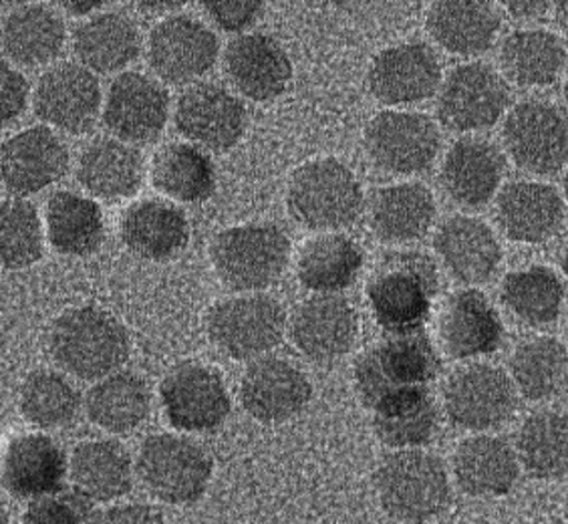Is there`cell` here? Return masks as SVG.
I'll list each match as a JSON object with an SVG mask.
<instances>
[{
    "instance_id": "1",
    "label": "cell",
    "mask_w": 568,
    "mask_h": 524,
    "mask_svg": "<svg viewBox=\"0 0 568 524\" xmlns=\"http://www.w3.org/2000/svg\"><path fill=\"white\" fill-rule=\"evenodd\" d=\"M49 351L63 372L83 382H99L130 360V335L108 311L75 306L55 319Z\"/></svg>"
},
{
    "instance_id": "2",
    "label": "cell",
    "mask_w": 568,
    "mask_h": 524,
    "mask_svg": "<svg viewBox=\"0 0 568 524\" xmlns=\"http://www.w3.org/2000/svg\"><path fill=\"white\" fill-rule=\"evenodd\" d=\"M383 511L394 521L424 524L446 513L452 482L444 460L426 450H395L373 474Z\"/></svg>"
},
{
    "instance_id": "3",
    "label": "cell",
    "mask_w": 568,
    "mask_h": 524,
    "mask_svg": "<svg viewBox=\"0 0 568 524\" xmlns=\"http://www.w3.org/2000/svg\"><path fill=\"white\" fill-rule=\"evenodd\" d=\"M442 370L432 339L424 331L409 335H387L363 351L355 361V390L365 407L375 410L383 402L404 393L427 390Z\"/></svg>"
},
{
    "instance_id": "4",
    "label": "cell",
    "mask_w": 568,
    "mask_h": 524,
    "mask_svg": "<svg viewBox=\"0 0 568 524\" xmlns=\"http://www.w3.org/2000/svg\"><path fill=\"white\" fill-rule=\"evenodd\" d=\"M436 295V264L417 252L385 259L367 284L373 318L387 335L424 331Z\"/></svg>"
},
{
    "instance_id": "5",
    "label": "cell",
    "mask_w": 568,
    "mask_h": 524,
    "mask_svg": "<svg viewBox=\"0 0 568 524\" xmlns=\"http://www.w3.org/2000/svg\"><path fill=\"white\" fill-rule=\"evenodd\" d=\"M363 202L357 175L333 158H321L301 165L286 192L291 216L301 226L315 232L347 229L359 219Z\"/></svg>"
},
{
    "instance_id": "6",
    "label": "cell",
    "mask_w": 568,
    "mask_h": 524,
    "mask_svg": "<svg viewBox=\"0 0 568 524\" xmlns=\"http://www.w3.org/2000/svg\"><path fill=\"white\" fill-rule=\"evenodd\" d=\"M291 259V241L276 224H242L222 230L210 246L220 281L239 293L276 283Z\"/></svg>"
},
{
    "instance_id": "7",
    "label": "cell",
    "mask_w": 568,
    "mask_h": 524,
    "mask_svg": "<svg viewBox=\"0 0 568 524\" xmlns=\"http://www.w3.org/2000/svg\"><path fill=\"white\" fill-rule=\"evenodd\" d=\"M135 474L155 501L186 506L197 503L209 491L214 462L192 437L153 434L143 440Z\"/></svg>"
},
{
    "instance_id": "8",
    "label": "cell",
    "mask_w": 568,
    "mask_h": 524,
    "mask_svg": "<svg viewBox=\"0 0 568 524\" xmlns=\"http://www.w3.org/2000/svg\"><path fill=\"white\" fill-rule=\"evenodd\" d=\"M288 325L284 306L263 293L232 296L210 309L212 345L230 360L256 361L281 345Z\"/></svg>"
},
{
    "instance_id": "9",
    "label": "cell",
    "mask_w": 568,
    "mask_h": 524,
    "mask_svg": "<svg viewBox=\"0 0 568 524\" xmlns=\"http://www.w3.org/2000/svg\"><path fill=\"white\" fill-rule=\"evenodd\" d=\"M160 402L170 426L187 434L219 430L232 410L222 375L197 361H182L165 373Z\"/></svg>"
},
{
    "instance_id": "10",
    "label": "cell",
    "mask_w": 568,
    "mask_h": 524,
    "mask_svg": "<svg viewBox=\"0 0 568 524\" xmlns=\"http://www.w3.org/2000/svg\"><path fill=\"white\" fill-rule=\"evenodd\" d=\"M518 405L513 380L488 363H471L449 375L444 410L454 426L488 432L513 417Z\"/></svg>"
},
{
    "instance_id": "11",
    "label": "cell",
    "mask_w": 568,
    "mask_h": 524,
    "mask_svg": "<svg viewBox=\"0 0 568 524\" xmlns=\"http://www.w3.org/2000/svg\"><path fill=\"white\" fill-rule=\"evenodd\" d=\"M442 135L436 121L417 111H382L365 130L373 164L389 174H417L436 162Z\"/></svg>"
},
{
    "instance_id": "12",
    "label": "cell",
    "mask_w": 568,
    "mask_h": 524,
    "mask_svg": "<svg viewBox=\"0 0 568 524\" xmlns=\"http://www.w3.org/2000/svg\"><path fill=\"white\" fill-rule=\"evenodd\" d=\"M503 135L514 162L530 174H555L568 162V118L548 101L518 103L504 121Z\"/></svg>"
},
{
    "instance_id": "13",
    "label": "cell",
    "mask_w": 568,
    "mask_h": 524,
    "mask_svg": "<svg viewBox=\"0 0 568 524\" xmlns=\"http://www.w3.org/2000/svg\"><path fill=\"white\" fill-rule=\"evenodd\" d=\"M510 103L504 77L486 63H466L449 73L439 89L437 115L452 131L493 128Z\"/></svg>"
},
{
    "instance_id": "14",
    "label": "cell",
    "mask_w": 568,
    "mask_h": 524,
    "mask_svg": "<svg viewBox=\"0 0 568 524\" xmlns=\"http://www.w3.org/2000/svg\"><path fill=\"white\" fill-rule=\"evenodd\" d=\"M216 34L186 14L155 24L148 41V63L170 85H187L206 75L219 61Z\"/></svg>"
},
{
    "instance_id": "15",
    "label": "cell",
    "mask_w": 568,
    "mask_h": 524,
    "mask_svg": "<svg viewBox=\"0 0 568 524\" xmlns=\"http://www.w3.org/2000/svg\"><path fill=\"white\" fill-rule=\"evenodd\" d=\"M175 128L200 150L229 152L246 130V108L229 89L216 83H197L186 89L174 111Z\"/></svg>"
},
{
    "instance_id": "16",
    "label": "cell",
    "mask_w": 568,
    "mask_h": 524,
    "mask_svg": "<svg viewBox=\"0 0 568 524\" xmlns=\"http://www.w3.org/2000/svg\"><path fill=\"white\" fill-rule=\"evenodd\" d=\"M170 95L162 83L138 71L113 79L103 103L108 130L125 143H150L164 131Z\"/></svg>"
},
{
    "instance_id": "17",
    "label": "cell",
    "mask_w": 568,
    "mask_h": 524,
    "mask_svg": "<svg viewBox=\"0 0 568 524\" xmlns=\"http://www.w3.org/2000/svg\"><path fill=\"white\" fill-rule=\"evenodd\" d=\"M313 395L306 373L293 361L261 357L242 375L241 404L244 412L263 424H283L305 410Z\"/></svg>"
},
{
    "instance_id": "18",
    "label": "cell",
    "mask_w": 568,
    "mask_h": 524,
    "mask_svg": "<svg viewBox=\"0 0 568 524\" xmlns=\"http://www.w3.org/2000/svg\"><path fill=\"white\" fill-rule=\"evenodd\" d=\"M101 85L85 67L61 63L49 69L34 88L33 108L39 120L67 133H85L101 111Z\"/></svg>"
},
{
    "instance_id": "19",
    "label": "cell",
    "mask_w": 568,
    "mask_h": 524,
    "mask_svg": "<svg viewBox=\"0 0 568 524\" xmlns=\"http://www.w3.org/2000/svg\"><path fill=\"white\" fill-rule=\"evenodd\" d=\"M67 170L69 150L49 128H29L0 143V180L17 196L53 187Z\"/></svg>"
},
{
    "instance_id": "20",
    "label": "cell",
    "mask_w": 568,
    "mask_h": 524,
    "mask_svg": "<svg viewBox=\"0 0 568 524\" xmlns=\"http://www.w3.org/2000/svg\"><path fill=\"white\" fill-rule=\"evenodd\" d=\"M442 83L436 51L426 43L395 44L373 59L367 85L387 105H409L432 98Z\"/></svg>"
},
{
    "instance_id": "21",
    "label": "cell",
    "mask_w": 568,
    "mask_h": 524,
    "mask_svg": "<svg viewBox=\"0 0 568 524\" xmlns=\"http://www.w3.org/2000/svg\"><path fill=\"white\" fill-rule=\"evenodd\" d=\"M69 476L65 450L47 434L14 437L2 456L0 482L17 501H39L63 492Z\"/></svg>"
},
{
    "instance_id": "22",
    "label": "cell",
    "mask_w": 568,
    "mask_h": 524,
    "mask_svg": "<svg viewBox=\"0 0 568 524\" xmlns=\"http://www.w3.org/2000/svg\"><path fill=\"white\" fill-rule=\"evenodd\" d=\"M359 331L357 311L339 295H317L296 309L291 337L315 363H333L349 353Z\"/></svg>"
},
{
    "instance_id": "23",
    "label": "cell",
    "mask_w": 568,
    "mask_h": 524,
    "mask_svg": "<svg viewBox=\"0 0 568 524\" xmlns=\"http://www.w3.org/2000/svg\"><path fill=\"white\" fill-rule=\"evenodd\" d=\"M224 69L230 83L252 101L283 95L293 77V63L283 44L264 33L236 37L224 53Z\"/></svg>"
},
{
    "instance_id": "24",
    "label": "cell",
    "mask_w": 568,
    "mask_h": 524,
    "mask_svg": "<svg viewBox=\"0 0 568 524\" xmlns=\"http://www.w3.org/2000/svg\"><path fill=\"white\" fill-rule=\"evenodd\" d=\"M444 350L454 360H474L500 350L503 319L490 299L478 289H464L449 296L439 319Z\"/></svg>"
},
{
    "instance_id": "25",
    "label": "cell",
    "mask_w": 568,
    "mask_h": 524,
    "mask_svg": "<svg viewBox=\"0 0 568 524\" xmlns=\"http://www.w3.org/2000/svg\"><path fill=\"white\" fill-rule=\"evenodd\" d=\"M434 249L459 283H488L503 261V249L494 230L474 216L446 220L437 230Z\"/></svg>"
},
{
    "instance_id": "26",
    "label": "cell",
    "mask_w": 568,
    "mask_h": 524,
    "mask_svg": "<svg viewBox=\"0 0 568 524\" xmlns=\"http://www.w3.org/2000/svg\"><path fill=\"white\" fill-rule=\"evenodd\" d=\"M69 478L88 503L113 504L132 492L135 464L115 440H85L71 452Z\"/></svg>"
},
{
    "instance_id": "27",
    "label": "cell",
    "mask_w": 568,
    "mask_h": 524,
    "mask_svg": "<svg viewBox=\"0 0 568 524\" xmlns=\"http://www.w3.org/2000/svg\"><path fill=\"white\" fill-rule=\"evenodd\" d=\"M506 162L494 143L462 138L452 145L442 165V187L454 202L478 208L493 200L503 184Z\"/></svg>"
},
{
    "instance_id": "28",
    "label": "cell",
    "mask_w": 568,
    "mask_h": 524,
    "mask_svg": "<svg viewBox=\"0 0 568 524\" xmlns=\"http://www.w3.org/2000/svg\"><path fill=\"white\" fill-rule=\"evenodd\" d=\"M520 476L516 450L498 436L464 440L454 452V478L474 498H496L513 491Z\"/></svg>"
},
{
    "instance_id": "29",
    "label": "cell",
    "mask_w": 568,
    "mask_h": 524,
    "mask_svg": "<svg viewBox=\"0 0 568 524\" xmlns=\"http://www.w3.org/2000/svg\"><path fill=\"white\" fill-rule=\"evenodd\" d=\"M498 224L516 242H545L555 236L565 220V202L557 190L538 182H514L496 202Z\"/></svg>"
},
{
    "instance_id": "30",
    "label": "cell",
    "mask_w": 568,
    "mask_h": 524,
    "mask_svg": "<svg viewBox=\"0 0 568 524\" xmlns=\"http://www.w3.org/2000/svg\"><path fill=\"white\" fill-rule=\"evenodd\" d=\"M142 153L118 138H98L83 148L77 180L91 196L115 202L132 198L143 184Z\"/></svg>"
},
{
    "instance_id": "31",
    "label": "cell",
    "mask_w": 568,
    "mask_h": 524,
    "mask_svg": "<svg viewBox=\"0 0 568 524\" xmlns=\"http://www.w3.org/2000/svg\"><path fill=\"white\" fill-rule=\"evenodd\" d=\"M121 241L145 261H168L186 249L190 224L182 208L165 200H142L125 210Z\"/></svg>"
},
{
    "instance_id": "32",
    "label": "cell",
    "mask_w": 568,
    "mask_h": 524,
    "mask_svg": "<svg viewBox=\"0 0 568 524\" xmlns=\"http://www.w3.org/2000/svg\"><path fill=\"white\" fill-rule=\"evenodd\" d=\"M73 49L81 67L108 75L123 71L140 57L142 37L128 14L99 12L77 27Z\"/></svg>"
},
{
    "instance_id": "33",
    "label": "cell",
    "mask_w": 568,
    "mask_h": 524,
    "mask_svg": "<svg viewBox=\"0 0 568 524\" xmlns=\"http://www.w3.org/2000/svg\"><path fill=\"white\" fill-rule=\"evenodd\" d=\"M65 41V22L43 4H22L0 24V44L17 66H49L61 56Z\"/></svg>"
},
{
    "instance_id": "34",
    "label": "cell",
    "mask_w": 568,
    "mask_h": 524,
    "mask_svg": "<svg viewBox=\"0 0 568 524\" xmlns=\"http://www.w3.org/2000/svg\"><path fill=\"white\" fill-rule=\"evenodd\" d=\"M500 12L490 2L444 0L427 14V31L454 56L486 53L500 31Z\"/></svg>"
},
{
    "instance_id": "35",
    "label": "cell",
    "mask_w": 568,
    "mask_h": 524,
    "mask_svg": "<svg viewBox=\"0 0 568 524\" xmlns=\"http://www.w3.org/2000/svg\"><path fill=\"white\" fill-rule=\"evenodd\" d=\"M83 405L95 426L110 434H130L152 412V392L142 375L120 370L93 383Z\"/></svg>"
},
{
    "instance_id": "36",
    "label": "cell",
    "mask_w": 568,
    "mask_h": 524,
    "mask_svg": "<svg viewBox=\"0 0 568 524\" xmlns=\"http://www.w3.org/2000/svg\"><path fill=\"white\" fill-rule=\"evenodd\" d=\"M434 194L422 184L382 188L369 202V224L383 242H412L422 239L436 219Z\"/></svg>"
},
{
    "instance_id": "37",
    "label": "cell",
    "mask_w": 568,
    "mask_h": 524,
    "mask_svg": "<svg viewBox=\"0 0 568 524\" xmlns=\"http://www.w3.org/2000/svg\"><path fill=\"white\" fill-rule=\"evenodd\" d=\"M363 266L359 244L345 234H321L306 242L298 256V281L321 295H335L355 283Z\"/></svg>"
},
{
    "instance_id": "38",
    "label": "cell",
    "mask_w": 568,
    "mask_h": 524,
    "mask_svg": "<svg viewBox=\"0 0 568 524\" xmlns=\"http://www.w3.org/2000/svg\"><path fill=\"white\" fill-rule=\"evenodd\" d=\"M437 430L439 412L429 390L397 395L373 410V432L387 449H422Z\"/></svg>"
},
{
    "instance_id": "39",
    "label": "cell",
    "mask_w": 568,
    "mask_h": 524,
    "mask_svg": "<svg viewBox=\"0 0 568 524\" xmlns=\"http://www.w3.org/2000/svg\"><path fill=\"white\" fill-rule=\"evenodd\" d=\"M567 63V49L557 34L525 29L508 34L500 47V66L520 88H542L557 81Z\"/></svg>"
},
{
    "instance_id": "40",
    "label": "cell",
    "mask_w": 568,
    "mask_h": 524,
    "mask_svg": "<svg viewBox=\"0 0 568 524\" xmlns=\"http://www.w3.org/2000/svg\"><path fill=\"white\" fill-rule=\"evenodd\" d=\"M44 220L53 249L69 256L93 254L105 236L103 212L98 202L73 192H57L49 198Z\"/></svg>"
},
{
    "instance_id": "41",
    "label": "cell",
    "mask_w": 568,
    "mask_h": 524,
    "mask_svg": "<svg viewBox=\"0 0 568 524\" xmlns=\"http://www.w3.org/2000/svg\"><path fill=\"white\" fill-rule=\"evenodd\" d=\"M516 456L538 481L568 474V415L542 410L528 415L516 434Z\"/></svg>"
},
{
    "instance_id": "42",
    "label": "cell",
    "mask_w": 568,
    "mask_h": 524,
    "mask_svg": "<svg viewBox=\"0 0 568 524\" xmlns=\"http://www.w3.org/2000/svg\"><path fill=\"white\" fill-rule=\"evenodd\" d=\"M152 180L165 196L197 204L214 194L216 170L204 150L192 143H170L153 158Z\"/></svg>"
},
{
    "instance_id": "43",
    "label": "cell",
    "mask_w": 568,
    "mask_h": 524,
    "mask_svg": "<svg viewBox=\"0 0 568 524\" xmlns=\"http://www.w3.org/2000/svg\"><path fill=\"white\" fill-rule=\"evenodd\" d=\"M514 387L532 400H552L568 390V351L552 337L528 339L514 351Z\"/></svg>"
},
{
    "instance_id": "44",
    "label": "cell",
    "mask_w": 568,
    "mask_h": 524,
    "mask_svg": "<svg viewBox=\"0 0 568 524\" xmlns=\"http://www.w3.org/2000/svg\"><path fill=\"white\" fill-rule=\"evenodd\" d=\"M503 301L526 325L542 328L557 321L565 289L557 273L548 266H530L525 271L510 273L503 283Z\"/></svg>"
},
{
    "instance_id": "45",
    "label": "cell",
    "mask_w": 568,
    "mask_h": 524,
    "mask_svg": "<svg viewBox=\"0 0 568 524\" xmlns=\"http://www.w3.org/2000/svg\"><path fill=\"white\" fill-rule=\"evenodd\" d=\"M81 393L63 373L41 370L24 380L21 387V414L41 430H59L75 420L81 410Z\"/></svg>"
},
{
    "instance_id": "46",
    "label": "cell",
    "mask_w": 568,
    "mask_h": 524,
    "mask_svg": "<svg viewBox=\"0 0 568 524\" xmlns=\"http://www.w3.org/2000/svg\"><path fill=\"white\" fill-rule=\"evenodd\" d=\"M43 256V224L37 208L12 198L0 202V266L27 269Z\"/></svg>"
},
{
    "instance_id": "47",
    "label": "cell",
    "mask_w": 568,
    "mask_h": 524,
    "mask_svg": "<svg viewBox=\"0 0 568 524\" xmlns=\"http://www.w3.org/2000/svg\"><path fill=\"white\" fill-rule=\"evenodd\" d=\"M89 504L77 492H59L29 504L22 513L21 524H89V516L93 513Z\"/></svg>"
},
{
    "instance_id": "48",
    "label": "cell",
    "mask_w": 568,
    "mask_h": 524,
    "mask_svg": "<svg viewBox=\"0 0 568 524\" xmlns=\"http://www.w3.org/2000/svg\"><path fill=\"white\" fill-rule=\"evenodd\" d=\"M29 103L27 77L7 61H0V128L21 118Z\"/></svg>"
},
{
    "instance_id": "49",
    "label": "cell",
    "mask_w": 568,
    "mask_h": 524,
    "mask_svg": "<svg viewBox=\"0 0 568 524\" xmlns=\"http://www.w3.org/2000/svg\"><path fill=\"white\" fill-rule=\"evenodd\" d=\"M204 9L209 11L210 19L219 24L222 31L239 33L248 29L251 24L258 21L263 14V2L252 0H226V2H206Z\"/></svg>"
},
{
    "instance_id": "50",
    "label": "cell",
    "mask_w": 568,
    "mask_h": 524,
    "mask_svg": "<svg viewBox=\"0 0 568 524\" xmlns=\"http://www.w3.org/2000/svg\"><path fill=\"white\" fill-rule=\"evenodd\" d=\"M89 524H165L160 508L145 503H113L93 511Z\"/></svg>"
},
{
    "instance_id": "51",
    "label": "cell",
    "mask_w": 568,
    "mask_h": 524,
    "mask_svg": "<svg viewBox=\"0 0 568 524\" xmlns=\"http://www.w3.org/2000/svg\"><path fill=\"white\" fill-rule=\"evenodd\" d=\"M548 4L547 2H508V11L516 19H523V21H530V19H536V17H540V14H545L547 12Z\"/></svg>"
},
{
    "instance_id": "52",
    "label": "cell",
    "mask_w": 568,
    "mask_h": 524,
    "mask_svg": "<svg viewBox=\"0 0 568 524\" xmlns=\"http://www.w3.org/2000/svg\"><path fill=\"white\" fill-rule=\"evenodd\" d=\"M67 11L73 12V14H85V12H91L93 9H98L101 7V2H83V4H77V2H65Z\"/></svg>"
},
{
    "instance_id": "53",
    "label": "cell",
    "mask_w": 568,
    "mask_h": 524,
    "mask_svg": "<svg viewBox=\"0 0 568 524\" xmlns=\"http://www.w3.org/2000/svg\"><path fill=\"white\" fill-rule=\"evenodd\" d=\"M558 27L562 29V33L568 37V2H558L557 4Z\"/></svg>"
},
{
    "instance_id": "54",
    "label": "cell",
    "mask_w": 568,
    "mask_h": 524,
    "mask_svg": "<svg viewBox=\"0 0 568 524\" xmlns=\"http://www.w3.org/2000/svg\"><path fill=\"white\" fill-rule=\"evenodd\" d=\"M143 9H150V11L153 12H162L168 11V9H175V7H180V4H174V2H165V4H155V2H152V4H142Z\"/></svg>"
},
{
    "instance_id": "55",
    "label": "cell",
    "mask_w": 568,
    "mask_h": 524,
    "mask_svg": "<svg viewBox=\"0 0 568 524\" xmlns=\"http://www.w3.org/2000/svg\"><path fill=\"white\" fill-rule=\"evenodd\" d=\"M0 524H11V516L7 513V508L0 506Z\"/></svg>"
},
{
    "instance_id": "56",
    "label": "cell",
    "mask_w": 568,
    "mask_h": 524,
    "mask_svg": "<svg viewBox=\"0 0 568 524\" xmlns=\"http://www.w3.org/2000/svg\"><path fill=\"white\" fill-rule=\"evenodd\" d=\"M562 271H565V274H567L568 279V251L567 254H565V259H562Z\"/></svg>"
},
{
    "instance_id": "57",
    "label": "cell",
    "mask_w": 568,
    "mask_h": 524,
    "mask_svg": "<svg viewBox=\"0 0 568 524\" xmlns=\"http://www.w3.org/2000/svg\"><path fill=\"white\" fill-rule=\"evenodd\" d=\"M565 194H567V198H568V170H567V175H565Z\"/></svg>"
},
{
    "instance_id": "58",
    "label": "cell",
    "mask_w": 568,
    "mask_h": 524,
    "mask_svg": "<svg viewBox=\"0 0 568 524\" xmlns=\"http://www.w3.org/2000/svg\"><path fill=\"white\" fill-rule=\"evenodd\" d=\"M565 99H567V105H568V81H567V88H565Z\"/></svg>"
}]
</instances>
